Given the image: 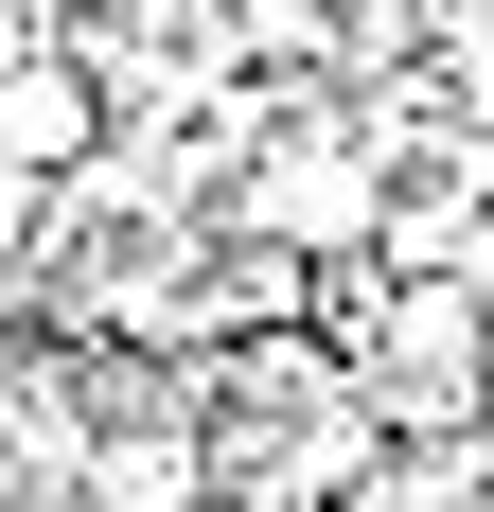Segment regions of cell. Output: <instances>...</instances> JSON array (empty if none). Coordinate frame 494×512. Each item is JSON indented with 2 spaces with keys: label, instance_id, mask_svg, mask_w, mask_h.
I'll use <instances>...</instances> for the list:
<instances>
[{
  "label": "cell",
  "instance_id": "6da1fadb",
  "mask_svg": "<svg viewBox=\"0 0 494 512\" xmlns=\"http://www.w3.org/2000/svg\"><path fill=\"white\" fill-rule=\"evenodd\" d=\"M89 142H106L89 53H0V159L18 177H89Z\"/></svg>",
  "mask_w": 494,
  "mask_h": 512
}]
</instances>
